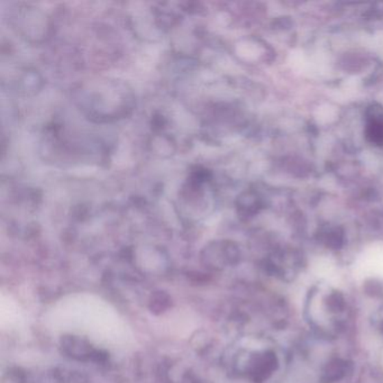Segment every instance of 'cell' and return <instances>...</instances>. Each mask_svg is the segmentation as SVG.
<instances>
[{"mask_svg":"<svg viewBox=\"0 0 383 383\" xmlns=\"http://www.w3.org/2000/svg\"><path fill=\"white\" fill-rule=\"evenodd\" d=\"M364 136L372 146L383 148V107L379 104H372L365 109Z\"/></svg>","mask_w":383,"mask_h":383,"instance_id":"6da1fadb","label":"cell"},{"mask_svg":"<svg viewBox=\"0 0 383 383\" xmlns=\"http://www.w3.org/2000/svg\"><path fill=\"white\" fill-rule=\"evenodd\" d=\"M340 65L344 71L349 73H358L367 68L368 59L363 53L349 52L340 59Z\"/></svg>","mask_w":383,"mask_h":383,"instance_id":"7a4b0ae2","label":"cell"},{"mask_svg":"<svg viewBox=\"0 0 383 383\" xmlns=\"http://www.w3.org/2000/svg\"><path fill=\"white\" fill-rule=\"evenodd\" d=\"M263 206L261 196L255 192H247L243 194L240 201V208L245 215H255L259 213Z\"/></svg>","mask_w":383,"mask_h":383,"instance_id":"3957f363","label":"cell"},{"mask_svg":"<svg viewBox=\"0 0 383 383\" xmlns=\"http://www.w3.org/2000/svg\"><path fill=\"white\" fill-rule=\"evenodd\" d=\"M367 15L370 19H383V3H375L372 5L370 10L367 12Z\"/></svg>","mask_w":383,"mask_h":383,"instance_id":"277c9868","label":"cell"}]
</instances>
